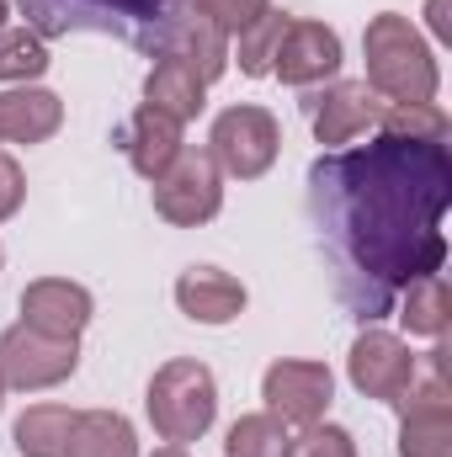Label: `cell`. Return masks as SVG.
Listing matches in <instances>:
<instances>
[{
    "instance_id": "1",
    "label": "cell",
    "mask_w": 452,
    "mask_h": 457,
    "mask_svg": "<svg viewBox=\"0 0 452 457\" xmlns=\"http://www.w3.org/2000/svg\"><path fill=\"white\" fill-rule=\"evenodd\" d=\"M309 224L356 325L394 314L405 287L448 266L452 149L442 138L378 133L309 165Z\"/></svg>"
},
{
    "instance_id": "2",
    "label": "cell",
    "mask_w": 452,
    "mask_h": 457,
    "mask_svg": "<svg viewBox=\"0 0 452 457\" xmlns=\"http://www.w3.org/2000/svg\"><path fill=\"white\" fill-rule=\"evenodd\" d=\"M16 11L27 16L38 37L96 32V37H117L155 59L176 48L181 21L192 16L187 0H16Z\"/></svg>"
},
{
    "instance_id": "3",
    "label": "cell",
    "mask_w": 452,
    "mask_h": 457,
    "mask_svg": "<svg viewBox=\"0 0 452 457\" xmlns=\"http://www.w3.org/2000/svg\"><path fill=\"white\" fill-rule=\"evenodd\" d=\"M362 59H367L372 96H383L389 107H421V102H437V91H442V70H437L431 43L399 11H383L367 21Z\"/></svg>"
},
{
    "instance_id": "4",
    "label": "cell",
    "mask_w": 452,
    "mask_h": 457,
    "mask_svg": "<svg viewBox=\"0 0 452 457\" xmlns=\"http://www.w3.org/2000/svg\"><path fill=\"white\" fill-rule=\"evenodd\" d=\"M144 410H149V426L160 431V442H171V447H187V442L208 436V426L219 415V378H213V367L197 361V356L160 361L155 378H149Z\"/></svg>"
},
{
    "instance_id": "5",
    "label": "cell",
    "mask_w": 452,
    "mask_h": 457,
    "mask_svg": "<svg viewBox=\"0 0 452 457\" xmlns=\"http://www.w3.org/2000/svg\"><path fill=\"white\" fill-rule=\"evenodd\" d=\"M448 351L437 341L431 372L415 378L399 404V457H452V399H448Z\"/></svg>"
},
{
    "instance_id": "6",
    "label": "cell",
    "mask_w": 452,
    "mask_h": 457,
    "mask_svg": "<svg viewBox=\"0 0 452 457\" xmlns=\"http://www.w3.org/2000/svg\"><path fill=\"white\" fill-rule=\"evenodd\" d=\"M277 149H282V128L266 107H229V112L213 117L208 128V154L213 165L234 176V181H255L277 165Z\"/></svg>"
},
{
    "instance_id": "7",
    "label": "cell",
    "mask_w": 452,
    "mask_h": 457,
    "mask_svg": "<svg viewBox=\"0 0 452 457\" xmlns=\"http://www.w3.org/2000/svg\"><path fill=\"white\" fill-rule=\"evenodd\" d=\"M224 208V170L208 149H181V160L155 181V213L176 228H197Z\"/></svg>"
},
{
    "instance_id": "8",
    "label": "cell",
    "mask_w": 452,
    "mask_h": 457,
    "mask_svg": "<svg viewBox=\"0 0 452 457\" xmlns=\"http://www.w3.org/2000/svg\"><path fill=\"white\" fill-rule=\"evenodd\" d=\"M75 367H80V341H59L32 325H11L0 336V383L5 388L43 394V388H59L64 378H75Z\"/></svg>"
},
{
    "instance_id": "9",
    "label": "cell",
    "mask_w": 452,
    "mask_h": 457,
    "mask_svg": "<svg viewBox=\"0 0 452 457\" xmlns=\"http://www.w3.org/2000/svg\"><path fill=\"white\" fill-rule=\"evenodd\" d=\"M261 399L282 426H314L325 420L331 399H336V378L325 361H304V356H282L266 367L261 378Z\"/></svg>"
},
{
    "instance_id": "10",
    "label": "cell",
    "mask_w": 452,
    "mask_h": 457,
    "mask_svg": "<svg viewBox=\"0 0 452 457\" xmlns=\"http://www.w3.org/2000/svg\"><path fill=\"white\" fill-rule=\"evenodd\" d=\"M346 372H351V388H356V394H367V399H378V404H394V399L421 378V361H415V351L399 341L394 330L367 325V330L351 341Z\"/></svg>"
},
{
    "instance_id": "11",
    "label": "cell",
    "mask_w": 452,
    "mask_h": 457,
    "mask_svg": "<svg viewBox=\"0 0 452 457\" xmlns=\"http://www.w3.org/2000/svg\"><path fill=\"white\" fill-rule=\"evenodd\" d=\"M272 75L282 86H298V91H314L325 80L340 75V32L325 21H309V16H288L282 27V43L272 54Z\"/></svg>"
},
{
    "instance_id": "12",
    "label": "cell",
    "mask_w": 452,
    "mask_h": 457,
    "mask_svg": "<svg viewBox=\"0 0 452 457\" xmlns=\"http://www.w3.org/2000/svg\"><path fill=\"white\" fill-rule=\"evenodd\" d=\"M298 107L309 117L314 138L331 144V149L362 138L367 128H378V112H383V102L372 96L367 80H331V86H320V91H304Z\"/></svg>"
},
{
    "instance_id": "13",
    "label": "cell",
    "mask_w": 452,
    "mask_h": 457,
    "mask_svg": "<svg viewBox=\"0 0 452 457\" xmlns=\"http://www.w3.org/2000/svg\"><path fill=\"white\" fill-rule=\"evenodd\" d=\"M91 314H96L91 287H80L70 277H38V282L21 287V325H32L43 336L80 341V330L91 325Z\"/></svg>"
},
{
    "instance_id": "14",
    "label": "cell",
    "mask_w": 452,
    "mask_h": 457,
    "mask_svg": "<svg viewBox=\"0 0 452 457\" xmlns=\"http://www.w3.org/2000/svg\"><path fill=\"white\" fill-rule=\"evenodd\" d=\"M117 149L128 154V165H133L144 181H160V176L181 160L187 138H181V122H176V117L155 112V107H138V112L117 128Z\"/></svg>"
},
{
    "instance_id": "15",
    "label": "cell",
    "mask_w": 452,
    "mask_h": 457,
    "mask_svg": "<svg viewBox=\"0 0 452 457\" xmlns=\"http://www.w3.org/2000/svg\"><path fill=\"white\" fill-rule=\"evenodd\" d=\"M176 303L192 325H234L245 314L250 293H245L239 277H229L219 266H187L176 277Z\"/></svg>"
},
{
    "instance_id": "16",
    "label": "cell",
    "mask_w": 452,
    "mask_h": 457,
    "mask_svg": "<svg viewBox=\"0 0 452 457\" xmlns=\"http://www.w3.org/2000/svg\"><path fill=\"white\" fill-rule=\"evenodd\" d=\"M144 107L176 117V122H192V117L208 107V80L181 54H160L155 70L144 75Z\"/></svg>"
},
{
    "instance_id": "17",
    "label": "cell",
    "mask_w": 452,
    "mask_h": 457,
    "mask_svg": "<svg viewBox=\"0 0 452 457\" xmlns=\"http://www.w3.org/2000/svg\"><path fill=\"white\" fill-rule=\"evenodd\" d=\"M64 128V102L43 86L0 91V138L5 144H43Z\"/></svg>"
},
{
    "instance_id": "18",
    "label": "cell",
    "mask_w": 452,
    "mask_h": 457,
    "mask_svg": "<svg viewBox=\"0 0 452 457\" xmlns=\"http://www.w3.org/2000/svg\"><path fill=\"white\" fill-rule=\"evenodd\" d=\"M64 457H138L133 420L117 415V410H80Z\"/></svg>"
},
{
    "instance_id": "19",
    "label": "cell",
    "mask_w": 452,
    "mask_h": 457,
    "mask_svg": "<svg viewBox=\"0 0 452 457\" xmlns=\"http://www.w3.org/2000/svg\"><path fill=\"white\" fill-rule=\"evenodd\" d=\"M399 309V325L410 336H426V341H442L448 336V320H452V298H448V277L431 271L421 277L415 287H405V298L394 303Z\"/></svg>"
},
{
    "instance_id": "20",
    "label": "cell",
    "mask_w": 452,
    "mask_h": 457,
    "mask_svg": "<svg viewBox=\"0 0 452 457\" xmlns=\"http://www.w3.org/2000/svg\"><path fill=\"white\" fill-rule=\"evenodd\" d=\"M75 415L80 410H70V404H32L16 420V453L21 457H64L70 453Z\"/></svg>"
},
{
    "instance_id": "21",
    "label": "cell",
    "mask_w": 452,
    "mask_h": 457,
    "mask_svg": "<svg viewBox=\"0 0 452 457\" xmlns=\"http://www.w3.org/2000/svg\"><path fill=\"white\" fill-rule=\"evenodd\" d=\"M171 54H181V59H187V64H192V70H197L208 86L224 75L229 59H234V54H229V37L213 27V21H203L197 11L181 21V37H176V48H171Z\"/></svg>"
},
{
    "instance_id": "22",
    "label": "cell",
    "mask_w": 452,
    "mask_h": 457,
    "mask_svg": "<svg viewBox=\"0 0 452 457\" xmlns=\"http://www.w3.org/2000/svg\"><path fill=\"white\" fill-rule=\"evenodd\" d=\"M288 426L272 415V410H261V415H239L234 426H229L224 436V457H288Z\"/></svg>"
},
{
    "instance_id": "23",
    "label": "cell",
    "mask_w": 452,
    "mask_h": 457,
    "mask_svg": "<svg viewBox=\"0 0 452 457\" xmlns=\"http://www.w3.org/2000/svg\"><path fill=\"white\" fill-rule=\"evenodd\" d=\"M48 70V48L32 27H5L0 32V80L5 86H32Z\"/></svg>"
},
{
    "instance_id": "24",
    "label": "cell",
    "mask_w": 452,
    "mask_h": 457,
    "mask_svg": "<svg viewBox=\"0 0 452 457\" xmlns=\"http://www.w3.org/2000/svg\"><path fill=\"white\" fill-rule=\"evenodd\" d=\"M282 27H288V16H282V11H266L261 21H250V27L239 32V75H250V80L272 75V54H277V43H282Z\"/></svg>"
},
{
    "instance_id": "25",
    "label": "cell",
    "mask_w": 452,
    "mask_h": 457,
    "mask_svg": "<svg viewBox=\"0 0 452 457\" xmlns=\"http://www.w3.org/2000/svg\"><path fill=\"white\" fill-rule=\"evenodd\" d=\"M378 128L383 133H405V138H442L448 144V112L437 102H421V107H389L383 102Z\"/></svg>"
},
{
    "instance_id": "26",
    "label": "cell",
    "mask_w": 452,
    "mask_h": 457,
    "mask_svg": "<svg viewBox=\"0 0 452 457\" xmlns=\"http://www.w3.org/2000/svg\"><path fill=\"white\" fill-rule=\"evenodd\" d=\"M187 5H192V11H197L203 21H213V27H219L224 37H239V32H245L250 21H261V16L272 11L266 0H187Z\"/></svg>"
},
{
    "instance_id": "27",
    "label": "cell",
    "mask_w": 452,
    "mask_h": 457,
    "mask_svg": "<svg viewBox=\"0 0 452 457\" xmlns=\"http://www.w3.org/2000/svg\"><path fill=\"white\" fill-rule=\"evenodd\" d=\"M288 457H356V442H351L346 426L314 420V426H304V436L288 442Z\"/></svg>"
},
{
    "instance_id": "28",
    "label": "cell",
    "mask_w": 452,
    "mask_h": 457,
    "mask_svg": "<svg viewBox=\"0 0 452 457\" xmlns=\"http://www.w3.org/2000/svg\"><path fill=\"white\" fill-rule=\"evenodd\" d=\"M21 203H27L21 165H16L11 154H0V224H5V219H16V213H21Z\"/></svg>"
},
{
    "instance_id": "29",
    "label": "cell",
    "mask_w": 452,
    "mask_h": 457,
    "mask_svg": "<svg viewBox=\"0 0 452 457\" xmlns=\"http://www.w3.org/2000/svg\"><path fill=\"white\" fill-rule=\"evenodd\" d=\"M431 32L448 37V0H431Z\"/></svg>"
},
{
    "instance_id": "30",
    "label": "cell",
    "mask_w": 452,
    "mask_h": 457,
    "mask_svg": "<svg viewBox=\"0 0 452 457\" xmlns=\"http://www.w3.org/2000/svg\"><path fill=\"white\" fill-rule=\"evenodd\" d=\"M155 457H187V447H160Z\"/></svg>"
},
{
    "instance_id": "31",
    "label": "cell",
    "mask_w": 452,
    "mask_h": 457,
    "mask_svg": "<svg viewBox=\"0 0 452 457\" xmlns=\"http://www.w3.org/2000/svg\"><path fill=\"white\" fill-rule=\"evenodd\" d=\"M5 11H11V5H5V0H0V32H5Z\"/></svg>"
},
{
    "instance_id": "32",
    "label": "cell",
    "mask_w": 452,
    "mask_h": 457,
    "mask_svg": "<svg viewBox=\"0 0 452 457\" xmlns=\"http://www.w3.org/2000/svg\"><path fill=\"white\" fill-rule=\"evenodd\" d=\"M0 410H5V383H0Z\"/></svg>"
},
{
    "instance_id": "33",
    "label": "cell",
    "mask_w": 452,
    "mask_h": 457,
    "mask_svg": "<svg viewBox=\"0 0 452 457\" xmlns=\"http://www.w3.org/2000/svg\"><path fill=\"white\" fill-rule=\"evenodd\" d=\"M0 266H5V245H0Z\"/></svg>"
}]
</instances>
